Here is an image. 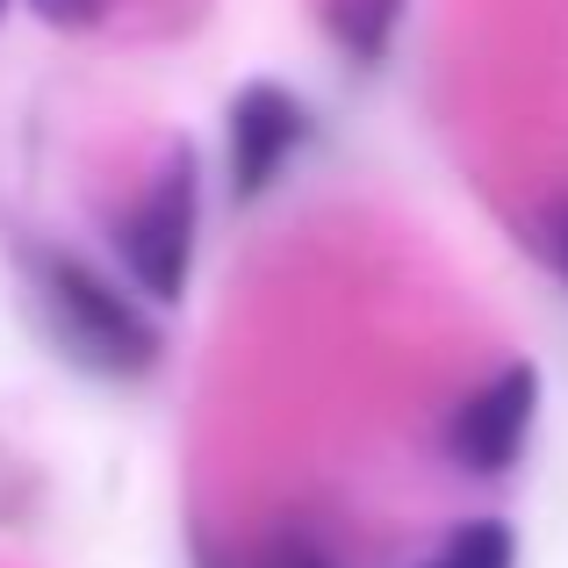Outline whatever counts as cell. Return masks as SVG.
Wrapping results in <instances>:
<instances>
[{
	"instance_id": "cell-6",
	"label": "cell",
	"mask_w": 568,
	"mask_h": 568,
	"mask_svg": "<svg viewBox=\"0 0 568 568\" xmlns=\"http://www.w3.org/2000/svg\"><path fill=\"white\" fill-rule=\"evenodd\" d=\"M425 568H518V540L504 518H468Z\"/></svg>"
},
{
	"instance_id": "cell-4",
	"label": "cell",
	"mask_w": 568,
	"mask_h": 568,
	"mask_svg": "<svg viewBox=\"0 0 568 568\" xmlns=\"http://www.w3.org/2000/svg\"><path fill=\"white\" fill-rule=\"evenodd\" d=\"M532 417H540V375L526 361L497 367L454 417H446V460L468 475H504L532 439Z\"/></svg>"
},
{
	"instance_id": "cell-3",
	"label": "cell",
	"mask_w": 568,
	"mask_h": 568,
	"mask_svg": "<svg viewBox=\"0 0 568 568\" xmlns=\"http://www.w3.org/2000/svg\"><path fill=\"white\" fill-rule=\"evenodd\" d=\"M303 138H310L303 101L274 80H252L245 94L231 101V115H223V187H231L237 202H260V194L288 173V159L303 152Z\"/></svg>"
},
{
	"instance_id": "cell-1",
	"label": "cell",
	"mask_w": 568,
	"mask_h": 568,
	"mask_svg": "<svg viewBox=\"0 0 568 568\" xmlns=\"http://www.w3.org/2000/svg\"><path fill=\"white\" fill-rule=\"evenodd\" d=\"M29 303H37L51 346L101 382H138L159 367V324L144 317L138 288L109 281L80 252H29Z\"/></svg>"
},
{
	"instance_id": "cell-8",
	"label": "cell",
	"mask_w": 568,
	"mask_h": 568,
	"mask_svg": "<svg viewBox=\"0 0 568 568\" xmlns=\"http://www.w3.org/2000/svg\"><path fill=\"white\" fill-rule=\"evenodd\" d=\"M37 14L51 29H94L101 14H109V0H37Z\"/></svg>"
},
{
	"instance_id": "cell-2",
	"label": "cell",
	"mask_w": 568,
	"mask_h": 568,
	"mask_svg": "<svg viewBox=\"0 0 568 568\" xmlns=\"http://www.w3.org/2000/svg\"><path fill=\"white\" fill-rule=\"evenodd\" d=\"M194 237H202V173L187 152H173L166 166L144 181V194L115 216V260L123 281L144 303H181L194 274Z\"/></svg>"
},
{
	"instance_id": "cell-9",
	"label": "cell",
	"mask_w": 568,
	"mask_h": 568,
	"mask_svg": "<svg viewBox=\"0 0 568 568\" xmlns=\"http://www.w3.org/2000/svg\"><path fill=\"white\" fill-rule=\"evenodd\" d=\"M245 568H324L317 555H303V547H295V555H260V561H245Z\"/></svg>"
},
{
	"instance_id": "cell-10",
	"label": "cell",
	"mask_w": 568,
	"mask_h": 568,
	"mask_svg": "<svg viewBox=\"0 0 568 568\" xmlns=\"http://www.w3.org/2000/svg\"><path fill=\"white\" fill-rule=\"evenodd\" d=\"M0 22H8V0H0Z\"/></svg>"
},
{
	"instance_id": "cell-5",
	"label": "cell",
	"mask_w": 568,
	"mask_h": 568,
	"mask_svg": "<svg viewBox=\"0 0 568 568\" xmlns=\"http://www.w3.org/2000/svg\"><path fill=\"white\" fill-rule=\"evenodd\" d=\"M324 29H332V43L346 58H382L388 37H396V0H332L324 8Z\"/></svg>"
},
{
	"instance_id": "cell-7",
	"label": "cell",
	"mask_w": 568,
	"mask_h": 568,
	"mask_svg": "<svg viewBox=\"0 0 568 568\" xmlns=\"http://www.w3.org/2000/svg\"><path fill=\"white\" fill-rule=\"evenodd\" d=\"M532 252H540V260L555 266V281L568 288V194L540 209V223H532Z\"/></svg>"
}]
</instances>
